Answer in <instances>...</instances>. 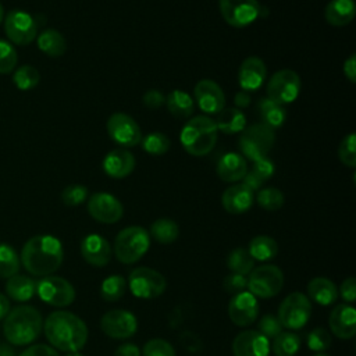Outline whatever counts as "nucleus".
Here are the masks:
<instances>
[{
	"label": "nucleus",
	"mask_w": 356,
	"mask_h": 356,
	"mask_svg": "<svg viewBox=\"0 0 356 356\" xmlns=\"http://www.w3.org/2000/svg\"><path fill=\"white\" fill-rule=\"evenodd\" d=\"M250 102H252V97H250V93L249 92H245V90H239L236 95H235V97H234V103H235V107L236 108H245V107H248L249 104H250Z\"/></svg>",
	"instance_id": "nucleus-55"
},
{
	"label": "nucleus",
	"mask_w": 356,
	"mask_h": 356,
	"mask_svg": "<svg viewBox=\"0 0 356 356\" xmlns=\"http://www.w3.org/2000/svg\"><path fill=\"white\" fill-rule=\"evenodd\" d=\"M307 298L316 303L328 306L337 300L338 288L331 280L325 277H316L307 284Z\"/></svg>",
	"instance_id": "nucleus-28"
},
{
	"label": "nucleus",
	"mask_w": 356,
	"mask_h": 356,
	"mask_svg": "<svg viewBox=\"0 0 356 356\" xmlns=\"http://www.w3.org/2000/svg\"><path fill=\"white\" fill-rule=\"evenodd\" d=\"M10 310H11V309H10V300H8V298H7L6 295L0 293V321L6 318V316L8 314Z\"/></svg>",
	"instance_id": "nucleus-56"
},
{
	"label": "nucleus",
	"mask_w": 356,
	"mask_h": 356,
	"mask_svg": "<svg viewBox=\"0 0 356 356\" xmlns=\"http://www.w3.org/2000/svg\"><path fill=\"white\" fill-rule=\"evenodd\" d=\"M106 128L108 136L121 147H132L139 145L142 140L140 127L129 114H111L107 120Z\"/></svg>",
	"instance_id": "nucleus-14"
},
{
	"label": "nucleus",
	"mask_w": 356,
	"mask_h": 356,
	"mask_svg": "<svg viewBox=\"0 0 356 356\" xmlns=\"http://www.w3.org/2000/svg\"><path fill=\"white\" fill-rule=\"evenodd\" d=\"M19 256L15 249L8 243L0 245V277L10 278L18 274L19 270Z\"/></svg>",
	"instance_id": "nucleus-38"
},
{
	"label": "nucleus",
	"mask_w": 356,
	"mask_h": 356,
	"mask_svg": "<svg viewBox=\"0 0 356 356\" xmlns=\"http://www.w3.org/2000/svg\"><path fill=\"white\" fill-rule=\"evenodd\" d=\"M218 138V129L216 122L209 115H196L186 121L184 125L179 139L186 153L200 157L209 154Z\"/></svg>",
	"instance_id": "nucleus-4"
},
{
	"label": "nucleus",
	"mask_w": 356,
	"mask_h": 356,
	"mask_svg": "<svg viewBox=\"0 0 356 356\" xmlns=\"http://www.w3.org/2000/svg\"><path fill=\"white\" fill-rule=\"evenodd\" d=\"M222 286L227 292L236 295L239 292H243L248 288V278H246V275L231 273L224 278Z\"/></svg>",
	"instance_id": "nucleus-49"
},
{
	"label": "nucleus",
	"mask_w": 356,
	"mask_h": 356,
	"mask_svg": "<svg viewBox=\"0 0 356 356\" xmlns=\"http://www.w3.org/2000/svg\"><path fill=\"white\" fill-rule=\"evenodd\" d=\"M227 266L231 273L246 275L254 267V259L250 256L248 249L236 248L229 252L227 257Z\"/></svg>",
	"instance_id": "nucleus-37"
},
{
	"label": "nucleus",
	"mask_w": 356,
	"mask_h": 356,
	"mask_svg": "<svg viewBox=\"0 0 356 356\" xmlns=\"http://www.w3.org/2000/svg\"><path fill=\"white\" fill-rule=\"evenodd\" d=\"M275 142V132L267 125L257 122L250 127H245L241 132L238 146L241 154L252 161L267 157Z\"/></svg>",
	"instance_id": "nucleus-6"
},
{
	"label": "nucleus",
	"mask_w": 356,
	"mask_h": 356,
	"mask_svg": "<svg viewBox=\"0 0 356 356\" xmlns=\"http://www.w3.org/2000/svg\"><path fill=\"white\" fill-rule=\"evenodd\" d=\"M0 356H15V352L10 345L0 343Z\"/></svg>",
	"instance_id": "nucleus-57"
},
{
	"label": "nucleus",
	"mask_w": 356,
	"mask_h": 356,
	"mask_svg": "<svg viewBox=\"0 0 356 356\" xmlns=\"http://www.w3.org/2000/svg\"><path fill=\"white\" fill-rule=\"evenodd\" d=\"M314 356H328V355H324V353H318V355H314Z\"/></svg>",
	"instance_id": "nucleus-60"
},
{
	"label": "nucleus",
	"mask_w": 356,
	"mask_h": 356,
	"mask_svg": "<svg viewBox=\"0 0 356 356\" xmlns=\"http://www.w3.org/2000/svg\"><path fill=\"white\" fill-rule=\"evenodd\" d=\"M81 253L90 266L103 267L111 259V246L102 235L89 234L81 242Z\"/></svg>",
	"instance_id": "nucleus-22"
},
{
	"label": "nucleus",
	"mask_w": 356,
	"mask_h": 356,
	"mask_svg": "<svg viewBox=\"0 0 356 356\" xmlns=\"http://www.w3.org/2000/svg\"><path fill=\"white\" fill-rule=\"evenodd\" d=\"M267 78V67L264 61L257 56L245 58L238 71V82L242 90L253 92L257 90Z\"/></svg>",
	"instance_id": "nucleus-20"
},
{
	"label": "nucleus",
	"mask_w": 356,
	"mask_h": 356,
	"mask_svg": "<svg viewBox=\"0 0 356 356\" xmlns=\"http://www.w3.org/2000/svg\"><path fill=\"white\" fill-rule=\"evenodd\" d=\"M165 106L170 114L179 120L189 118L195 110L193 99L189 96V93L181 89H174L167 95Z\"/></svg>",
	"instance_id": "nucleus-31"
},
{
	"label": "nucleus",
	"mask_w": 356,
	"mask_h": 356,
	"mask_svg": "<svg viewBox=\"0 0 356 356\" xmlns=\"http://www.w3.org/2000/svg\"><path fill=\"white\" fill-rule=\"evenodd\" d=\"M248 252L254 260L267 261L277 256L278 253V243L275 239L267 235H257L254 236L248 248Z\"/></svg>",
	"instance_id": "nucleus-34"
},
{
	"label": "nucleus",
	"mask_w": 356,
	"mask_h": 356,
	"mask_svg": "<svg viewBox=\"0 0 356 356\" xmlns=\"http://www.w3.org/2000/svg\"><path fill=\"white\" fill-rule=\"evenodd\" d=\"M6 292L15 302H26L35 295L36 282L28 275L15 274L7 280Z\"/></svg>",
	"instance_id": "nucleus-32"
},
{
	"label": "nucleus",
	"mask_w": 356,
	"mask_h": 356,
	"mask_svg": "<svg viewBox=\"0 0 356 356\" xmlns=\"http://www.w3.org/2000/svg\"><path fill=\"white\" fill-rule=\"evenodd\" d=\"M114 356H140V350L135 343H122L115 349Z\"/></svg>",
	"instance_id": "nucleus-54"
},
{
	"label": "nucleus",
	"mask_w": 356,
	"mask_h": 356,
	"mask_svg": "<svg viewBox=\"0 0 356 356\" xmlns=\"http://www.w3.org/2000/svg\"><path fill=\"white\" fill-rule=\"evenodd\" d=\"M259 332L267 339L275 338L280 332H282V325L278 317L273 314H264L259 321Z\"/></svg>",
	"instance_id": "nucleus-48"
},
{
	"label": "nucleus",
	"mask_w": 356,
	"mask_h": 356,
	"mask_svg": "<svg viewBox=\"0 0 356 356\" xmlns=\"http://www.w3.org/2000/svg\"><path fill=\"white\" fill-rule=\"evenodd\" d=\"M275 356H295L300 349V338L298 334L291 331H282L271 343Z\"/></svg>",
	"instance_id": "nucleus-36"
},
{
	"label": "nucleus",
	"mask_w": 356,
	"mask_h": 356,
	"mask_svg": "<svg viewBox=\"0 0 356 356\" xmlns=\"http://www.w3.org/2000/svg\"><path fill=\"white\" fill-rule=\"evenodd\" d=\"M134 168L135 156L124 147L110 150L103 159V171L114 179H121L131 175Z\"/></svg>",
	"instance_id": "nucleus-23"
},
{
	"label": "nucleus",
	"mask_w": 356,
	"mask_h": 356,
	"mask_svg": "<svg viewBox=\"0 0 356 356\" xmlns=\"http://www.w3.org/2000/svg\"><path fill=\"white\" fill-rule=\"evenodd\" d=\"M342 71L350 83L356 82V54H350L345 60V63L342 65Z\"/></svg>",
	"instance_id": "nucleus-53"
},
{
	"label": "nucleus",
	"mask_w": 356,
	"mask_h": 356,
	"mask_svg": "<svg viewBox=\"0 0 356 356\" xmlns=\"http://www.w3.org/2000/svg\"><path fill=\"white\" fill-rule=\"evenodd\" d=\"M150 246L149 232L139 225H131L121 229L114 241V254L118 261L132 264L138 261Z\"/></svg>",
	"instance_id": "nucleus-5"
},
{
	"label": "nucleus",
	"mask_w": 356,
	"mask_h": 356,
	"mask_svg": "<svg viewBox=\"0 0 356 356\" xmlns=\"http://www.w3.org/2000/svg\"><path fill=\"white\" fill-rule=\"evenodd\" d=\"M257 111L260 115V122L271 128L273 131L281 128L286 120V110L282 104L275 103L268 97H263L257 103Z\"/></svg>",
	"instance_id": "nucleus-29"
},
{
	"label": "nucleus",
	"mask_w": 356,
	"mask_h": 356,
	"mask_svg": "<svg viewBox=\"0 0 356 356\" xmlns=\"http://www.w3.org/2000/svg\"><path fill=\"white\" fill-rule=\"evenodd\" d=\"M143 356H175V349L168 341L153 338L145 343Z\"/></svg>",
	"instance_id": "nucleus-47"
},
{
	"label": "nucleus",
	"mask_w": 356,
	"mask_h": 356,
	"mask_svg": "<svg viewBox=\"0 0 356 356\" xmlns=\"http://www.w3.org/2000/svg\"><path fill=\"white\" fill-rule=\"evenodd\" d=\"M43 328V320L38 309L21 305L8 312L3 323V332L8 343L24 346L33 342Z\"/></svg>",
	"instance_id": "nucleus-3"
},
{
	"label": "nucleus",
	"mask_w": 356,
	"mask_h": 356,
	"mask_svg": "<svg viewBox=\"0 0 356 356\" xmlns=\"http://www.w3.org/2000/svg\"><path fill=\"white\" fill-rule=\"evenodd\" d=\"M310 316V299L300 292H292L281 302L277 317L282 327L289 330H299L306 325Z\"/></svg>",
	"instance_id": "nucleus-8"
},
{
	"label": "nucleus",
	"mask_w": 356,
	"mask_h": 356,
	"mask_svg": "<svg viewBox=\"0 0 356 356\" xmlns=\"http://www.w3.org/2000/svg\"><path fill=\"white\" fill-rule=\"evenodd\" d=\"M331 332L341 339L353 338L356 334V310L350 305H337L328 318Z\"/></svg>",
	"instance_id": "nucleus-21"
},
{
	"label": "nucleus",
	"mask_w": 356,
	"mask_h": 356,
	"mask_svg": "<svg viewBox=\"0 0 356 356\" xmlns=\"http://www.w3.org/2000/svg\"><path fill=\"white\" fill-rule=\"evenodd\" d=\"M100 328L110 338L125 339L136 332L138 320L131 312L115 309L103 314Z\"/></svg>",
	"instance_id": "nucleus-16"
},
{
	"label": "nucleus",
	"mask_w": 356,
	"mask_h": 356,
	"mask_svg": "<svg viewBox=\"0 0 356 356\" xmlns=\"http://www.w3.org/2000/svg\"><path fill=\"white\" fill-rule=\"evenodd\" d=\"M213 120L217 129L228 135L242 132L246 127L245 114L236 107H224L220 113L216 114V118Z\"/></svg>",
	"instance_id": "nucleus-30"
},
{
	"label": "nucleus",
	"mask_w": 356,
	"mask_h": 356,
	"mask_svg": "<svg viewBox=\"0 0 356 356\" xmlns=\"http://www.w3.org/2000/svg\"><path fill=\"white\" fill-rule=\"evenodd\" d=\"M159 243L167 245L177 241L179 235L178 224L171 218H159L150 225V234Z\"/></svg>",
	"instance_id": "nucleus-35"
},
{
	"label": "nucleus",
	"mask_w": 356,
	"mask_h": 356,
	"mask_svg": "<svg viewBox=\"0 0 356 356\" xmlns=\"http://www.w3.org/2000/svg\"><path fill=\"white\" fill-rule=\"evenodd\" d=\"M128 285L136 298L153 299L165 291L167 281L161 273L150 267H138L131 271Z\"/></svg>",
	"instance_id": "nucleus-12"
},
{
	"label": "nucleus",
	"mask_w": 356,
	"mask_h": 356,
	"mask_svg": "<svg viewBox=\"0 0 356 356\" xmlns=\"http://www.w3.org/2000/svg\"><path fill=\"white\" fill-rule=\"evenodd\" d=\"M217 175L225 182H238L243 179L248 171L246 159L241 153L228 152L217 163Z\"/></svg>",
	"instance_id": "nucleus-25"
},
{
	"label": "nucleus",
	"mask_w": 356,
	"mask_h": 356,
	"mask_svg": "<svg viewBox=\"0 0 356 356\" xmlns=\"http://www.w3.org/2000/svg\"><path fill=\"white\" fill-rule=\"evenodd\" d=\"M4 32L8 40L18 46L32 43L38 36L36 19L24 10H11L4 17Z\"/></svg>",
	"instance_id": "nucleus-10"
},
{
	"label": "nucleus",
	"mask_w": 356,
	"mask_h": 356,
	"mask_svg": "<svg viewBox=\"0 0 356 356\" xmlns=\"http://www.w3.org/2000/svg\"><path fill=\"white\" fill-rule=\"evenodd\" d=\"M222 19L234 28H245L260 17L259 0H218Z\"/></svg>",
	"instance_id": "nucleus-11"
},
{
	"label": "nucleus",
	"mask_w": 356,
	"mask_h": 356,
	"mask_svg": "<svg viewBox=\"0 0 356 356\" xmlns=\"http://www.w3.org/2000/svg\"><path fill=\"white\" fill-rule=\"evenodd\" d=\"M254 202V192L243 184H235L227 188L221 196V204L229 214H242L248 211Z\"/></svg>",
	"instance_id": "nucleus-24"
},
{
	"label": "nucleus",
	"mask_w": 356,
	"mask_h": 356,
	"mask_svg": "<svg viewBox=\"0 0 356 356\" xmlns=\"http://www.w3.org/2000/svg\"><path fill=\"white\" fill-rule=\"evenodd\" d=\"M13 82L19 90H31L40 82V74L33 65H21L13 71Z\"/></svg>",
	"instance_id": "nucleus-39"
},
{
	"label": "nucleus",
	"mask_w": 356,
	"mask_h": 356,
	"mask_svg": "<svg viewBox=\"0 0 356 356\" xmlns=\"http://www.w3.org/2000/svg\"><path fill=\"white\" fill-rule=\"evenodd\" d=\"M3 19H4V8H3V6L0 3V24L3 22Z\"/></svg>",
	"instance_id": "nucleus-58"
},
{
	"label": "nucleus",
	"mask_w": 356,
	"mask_h": 356,
	"mask_svg": "<svg viewBox=\"0 0 356 356\" xmlns=\"http://www.w3.org/2000/svg\"><path fill=\"white\" fill-rule=\"evenodd\" d=\"M38 47L42 53L47 54L49 57H60L67 50V42L63 33L53 28H47L39 33L36 38Z\"/></svg>",
	"instance_id": "nucleus-33"
},
{
	"label": "nucleus",
	"mask_w": 356,
	"mask_h": 356,
	"mask_svg": "<svg viewBox=\"0 0 356 356\" xmlns=\"http://www.w3.org/2000/svg\"><path fill=\"white\" fill-rule=\"evenodd\" d=\"M18 61V54L14 49V46L0 39V74H10L15 70Z\"/></svg>",
	"instance_id": "nucleus-45"
},
{
	"label": "nucleus",
	"mask_w": 356,
	"mask_h": 356,
	"mask_svg": "<svg viewBox=\"0 0 356 356\" xmlns=\"http://www.w3.org/2000/svg\"><path fill=\"white\" fill-rule=\"evenodd\" d=\"M36 292L44 303L56 307L70 306L75 299V289L71 282L56 275H46L36 282Z\"/></svg>",
	"instance_id": "nucleus-13"
},
{
	"label": "nucleus",
	"mask_w": 356,
	"mask_h": 356,
	"mask_svg": "<svg viewBox=\"0 0 356 356\" xmlns=\"http://www.w3.org/2000/svg\"><path fill=\"white\" fill-rule=\"evenodd\" d=\"M142 102L147 108H160L165 103V96L159 89H149L145 92Z\"/></svg>",
	"instance_id": "nucleus-50"
},
{
	"label": "nucleus",
	"mask_w": 356,
	"mask_h": 356,
	"mask_svg": "<svg viewBox=\"0 0 356 356\" xmlns=\"http://www.w3.org/2000/svg\"><path fill=\"white\" fill-rule=\"evenodd\" d=\"M356 15L355 0H330L324 10L325 21L337 28L345 26L353 21Z\"/></svg>",
	"instance_id": "nucleus-26"
},
{
	"label": "nucleus",
	"mask_w": 356,
	"mask_h": 356,
	"mask_svg": "<svg viewBox=\"0 0 356 356\" xmlns=\"http://www.w3.org/2000/svg\"><path fill=\"white\" fill-rule=\"evenodd\" d=\"M65 356H83V355H81L79 352H70V353H67Z\"/></svg>",
	"instance_id": "nucleus-59"
},
{
	"label": "nucleus",
	"mask_w": 356,
	"mask_h": 356,
	"mask_svg": "<svg viewBox=\"0 0 356 356\" xmlns=\"http://www.w3.org/2000/svg\"><path fill=\"white\" fill-rule=\"evenodd\" d=\"M259 313V303L256 296L249 291L239 292L232 296L228 303V316L238 327H246L254 323Z\"/></svg>",
	"instance_id": "nucleus-18"
},
{
	"label": "nucleus",
	"mask_w": 356,
	"mask_h": 356,
	"mask_svg": "<svg viewBox=\"0 0 356 356\" xmlns=\"http://www.w3.org/2000/svg\"><path fill=\"white\" fill-rule=\"evenodd\" d=\"M302 81L296 71L284 68L274 72L267 82V97L278 104L295 102L300 93Z\"/></svg>",
	"instance_id": "nucleus-7"
},
{
	"label": "nucleus",
	"mask_w": 356,
	"mask_h": 356,
	"mask_svg": "<svg viewBox=\"0 0 356 356\" xmlns=\"http://www.w3.org/2000/svg\"><path fill=\"white\" fill-rule=\"evenodd\" d=\"M64 259L61 242L51 235H36L25 242L19 261L25 270L36 277L51 275Z\"/></svg>",
	"instance_id": "nucleus-2"
},
{
	"label": "nucleus",
	"mask_w": 356,
	"mask_h": 356,
	"mask_svg": "<svg viewBox=\"0 0 356 356\" xmlns=\"http://www.w3.org/2000/svg\"><path fill=\"white\" fill-rule=\"evenodd\" d=\"M338 157L341 163L349 168L356 167V135L353 132L348 134L339 143Z\"/></svg>",
	"instance_id": "nucleus-43"
},
{
	"label": "nucleus",
	"mask_w": 356,
	"mask_h": 356,
	"mask_svg": "<svg viewBox=\"0 0 356 356\" xmlns=\"http://www.w3.org/2000/svg\"><path fill=\"white\" fill-rule=\"evenodd\" d=\"M89 197V191L81 184H74L63 189L61 202L68 207H75L82 204Z\"/></svg>",
	"instance_id": "nucleus-44"
},
{
	"label": "nucleus",
	"mask_w": 356,
	"mask_h": 356,
	"mask_svg": "<svg viewBox=\"0 0 356 356\" xmlns=\"http://www.w3.org/2000/svg\"><path fill=\"white\" fill-rule=\"evenodd\" d=\"M274 171H275V165L268 157L259 159V160L253 161L252 168L246 171V174L242 179L243 181L242 184L246 188H249L252 192H254V191L260 189L261 185L274 175Z\"/></svg>",
	"instance_id": "nucleus-27"
},
{
	"label": "nucleus",
	"mask_w": 356,
	"mask_h": 356,
	"mask_svg": "<svg viewBox=\"0 0 356 356\" xmlns=\"http://www.w3.org/2000/svg\"><path fill=\"white\" fill-rule=\"evenodd\" d=\"M339 295L343 300L352 303L356 299V280L353 277L346 278L345 281H342L341 286H339Z\"/></svg>",
	"instance_id": "nucleus-52"
},
{
	"label": "nucleus",
	"mask_w": 356,
	"mask_h": 356,
	"mask_svg": "<svg viewBox=\"0 0 356 356\" xmlns=\"http://www.w3.org/2000/svg\"><path fill=\"white\" fill-rule=\"evenodd\" d=\"M88 213L99 222L114 224L121 220L124 206L114 195L107 192H96L88 199Z\"/></svg>",
	"instance_id": "nucleus-15"
},
{
	"label": "nucleus",
	"mask_w": 356,
	"mask_h": 356,
	"mask_svg": "<svg viewBox=\"0 0 356 356\" xmlns=\"http://www.w3.org/2000/svg\"><path fill=\"white\" fill-rule=\"evenodd\" d=\"M43 330L51 348L63 352H79L88 341V327L71 312L58 310L47 316Z\"/></svg>",
	"instance_id": "nucleus-1"
},
{
	"label": "nucleus",
	"mask_w": 356,
	"mask_h": 356,
	"mask_svg": "<svg viewBox=\"0 0 356 356\" xmlns=\"http://www.w3.org/2000/svg\"><path fill=\"white\" fill-rule=\"evenodd\" d=\"M234 356H268L270 342L256 330L239 332L232 341Z\"/></svg>",
	"instance_id": "nucleus-19"
},
{
	"label": "nucleus",
	"mask_w": 356,
	"mask_h": 356,
	"mask_svg": "<svg viewBox=\"0 0 356 356\" xmlns=\"http://www.w3.org/2000/svg\"><path fill=\"white\" fill-rule=\"evenodd\" d=\"M195 100L206 114H217L225 107V95L221 86L213 79H200L193 89Z\"/></svg>",
	"instance_id": "nucleus-17"
},
{
	"label": "nucleus",
	"mask_w": 356,
	"mask_h": 356,
	"mask_svg": "<svg viewBox=\"0 0 356 356\" xmlns=\"http://www.w3.org/2000/svg\"><path fill=\"white\" fill-rule=\"evenodd\" d=\"M18 356H58L57 350L49 345L38 343L26 348L24 352H21Z\"/></svg>",
	"instance_id": "nucleus-51"
},
{
	"label": "nucleus",
	"mask_w": 356,
	"mask_h": 356,
	"mask_svg": "<svg viewBox=\"0 0 356 356\" xmlns=\"http://www.w3.org/2000/svg\"><path fill=\"white\" fill-rule=\"evenodd\" d=\"M256 200L261 209L267 211H275L284 204V193L278 188L268 186L259 191Z\"/></svg>",
	"instance_id": "nucleus-42"
},
{
	"label": "nucleus",
	"mask_w": 356,
	"mask_h": 356,
	"mask_svg": "<svg viewBox=\"0 0 356 356\" xmlns=\"http://www.w3.org/2000/svg\"><path fill=\"white\" fill-rule=\"evenodd\" d=\"M284 285V274L280 267L263 264L249 273L248 289L257 298H273Z\"/></svg>",
	"instance_id": "nucleus-9"
},
{
	"label": "nucleus",
	"mask_w": 356,
	"mask_h": 356,
	"mask_svg": "<svg viewBox=\"0 0 356 356\" xmlns=\"http://www.w3.org/2000/svg\"><path fill=\"white\" fill-rule=\"evenodd\" d=\"M140 145L146 153L153 156H161L170 150L171 140L163 132H150L146 136H142Z\"/></svg>",
	"instance_id": "nucleus-40"
},
{
	"label": "nucleus",
	"mask_w": 356,
	"mask_h": 356,
	"mask_svg": "<svg viewBox=\"0 0 356 356\" xmlns=\"http://www.w3.org/2000/svg\"><path fill=\"white\" fill-rule=\"evenodd\" d=\"M306 342H307V348L310 350L323 352V350L328 349L331 345V334L325 328L317 327L307 334Z\"/></svg>",
	"instance_id": "nucleus-46"
},
{
	"label": "nucleus",
	"mask_w": 356,
	"mask_h": 356,
	"mask_svg": "<svg viewBox=\"0 0 356 356\" xmlns=\"http://www.w3.org/2000/svg\"><path fill=\"white\" fill-rule=\"evenodd\" d=\"M125 286H127V282L121 275L118 274L110 275L100 285V296L106 302H115L124 296Z\"/></svg>",
	"instance_id": "nucleus-41"
}]
</instances>
